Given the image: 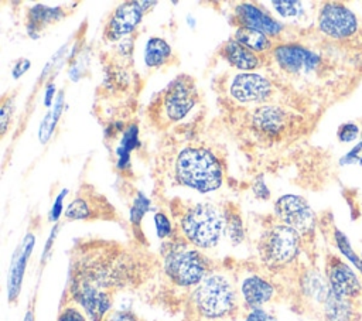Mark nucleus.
Masks as SVG:
<instances>
[{"mask_svg":"<svg viewBox=\"0 0 362 321\" xmlns=\"http://www.w3.org/2000/svg\"><path fill=\"white\" fill-rule=\"evenodd\" d=\"M154 221H156V228H157L158 238L165 239V238L173 236V226H171V222H170V219L165 214L157 212L154 215Z\"/></svg>","mask_w":362,"mask_h":321,"instance_id":"obj_26","label":"nucleus"},{"mask_svg":"<svg viewBox=\"0 0 362 321\" xmlns=\"http://www.w3.org/2000/svg\"><path fill=\"white\" fill-rule=\"evenodd\" d=\"M276 219L293 228L303 239L304 246L313 243L317 229V216L310 204L300 195H283L274 204Z\"/></svg>","mask_w":362,"mask_h":321,"instance_id":"obj_7","label":"nucleus"},{"mask_svg":"<svg viewBox=\"0 0 362 321\" xmlns=\"http://www.w3.org/2000/svg\"><path fill=\"white\" fill-rule=\"evenodd\" d=\"M288 116L287 113L273 105H262L256 107L252 115V126L262 136L274 139L280 136L287 127Z\"/></svg>","mask_w":362,"mask_h":321,"instance_id":"obj_16","label":"nucleus"},{"mask_svg":"<svg viewBox=\"0 0 362 321\" xmlns=\"http://www.w3.org/2000/svg\"><path fill=\"white\" fill-rule=\"evenodd\" d=\"M361 321H362V300H361Z\"/></svg>","mask_w":362,"mask_h":321,"instance_id":"obj_32","label":"nucleus"},{"mask_svg":"<svg viewBox=\"0 0 362 321\" xmlns=\"http://www.w3.org/2000/svg\"><path fill=\"white\" fill-rule=\"evenodd\" d=\"M144 10L141 1H124L117 6L106 21L103 38L106 41H119L132 34L140 24Z\"/></svg>","mask_w":362,"mask_h":321,"instance_id":"obj_14","label":"nucleus"},{"mask_svg":"<svg viewBox=\"0 0 362 321\" xmlns=\"http://www.w3.org/2000/svg\"><path fill=\"white\" fill-rule=\"evenodd\" d=\"M346 163H362V141L349 151Z\"/></svg>","mask_w":362,"mask_h":321,"instance_id":"obj_30","label":"nucleus"},{"mask_svg":"<svg viewBox=\"0 0 362 321\" xmlns=\"http://www.w3.org/2000/svg\"><path fill=\"white\" fill-rule=\"evenodd\" d=\"M223 218H225V235H228V238L233 245L242 243V240L245 239V226H243V221L239 214V209L235 205L229 204L223 209Z\"/></svg>","mask_w":362,"mask_h":321,"instance_id":"obj_22","label":"nucleus"},{"mask_svg":"<svg viewBox=\"0 0 362 321\" xmlns=\"http://www.w3.org/2000/svg\"><path fill=\"white\" fill-rule=\"evenodd\" d=\"M325 279L332 293L339 297L361 301L362 283L354 269L345 263L339 256L328 253L325 256Z\"/></svg>","mask_w":362,"mask_h":321,"instance_id":"obj_10","label":"nucleus"},{"mask_svg":"<svg viewBox=\"0 0 362 321\" xmlns=\"http://www.w3.org/2000/svg\"><path fill=\"white\" fill-rule=\"evenodd\" d=\"M235 20L238 27H250L270 38H276L283 33V24L269 16L264 10L259 8L253 3H239L235 6Z\"/></svg>","mask_w":362,"mask_h":321,"instance_id":"obj_15","label":"nucleus"},{"mask_svg":"<svg viewBox=\"0 0 362 321\" xmlns=\"http://www.w3.org/2000/svg\"><path fill=\"white\" fill-rule=\"evenodd\" d=\"M173 49L167 41L153 37L147 41L144 49V62L150 68H160L171 61Z\"/></svg>","mask_w":362,"mask_h":321,"instance_id":"obj_20","label":"nucleus"},{"mask_svg":"<svg viewBox=\"0 0 362 321\" xmlns=\"http://www.w3.org/2000/svg\"><path fill=\"white\" fill-rule=\"evenodd\" d=\"M68 219L90 221V219H115L116 211L106 201L105 197L98 194L92 187L82 189L81 194L71 201L65 211Z\"/></svg>","mask_w":362,"mask_h":321,"instance_id":"obj_12","label":"nucleus"},{"mask_svg":"<svg viewBox=\"0 0 362 321\" xmlns=\"http://www.w3.org/2000/svg\"><path fill=\"white\" fill-rule=\"evenodd\" d=\"M233 40H236L238 42L243 44L245 47H247L252 51L262 54V55L270 54L274 47L270 37H267L266 34H263L255 28H250V27H242V25L236 27V30L233 33Z\"/></svg>","mask_w":362,"mask_h":321,"instance_id":"obj_19","label":"nucleus"},{"mask_svg":"<svg viewBox=\"0 0 362 321\" xmlns=\"http://www.w3.org/2000/svg\"><path fill=\"white\" fill-rule=\"evenodd\" d=\"M303 247L301 236L277 219L269 223L257 239V256L269 274H283L293 270Z\"/></svg>","mask_w":362,"mask_h":321,"instance_id":"obj_2","label":"nucleus"},{"mask_svg":"<svg viewBox=\"0 0 362 321\" xmlns=\"http://www.w3.org/2000/svg\"><path fill=\"white\" fill-rule=\"evenodd\" d=\"M321 314L324 321H361V301L348 300L329 291Z\"/></svg>","mask_w":362,"mask_h":321,"instance_id":"obj_18","label":"nucleus"},{"mask_svg":"<svg viewBox=\"0 0 362 321\" xmlns=\"http://www.w3.org/2000/svg\"><path fill=\"white\" fill-rule=\"evenodd\" d=\"M33 320H34V318H33V314L28 311V313H27V315H25V320H24V321H33Z\"/></svg>","mask_w":362,"mask_h":321,"instance_id":"obj_31","label":"nucleus"},{"mask_svg":"<svg viewBox=\"0 0 362 321\" xmlns=\"http://www.w3.org/2000/svg\"><path fill=\"white\" fill-rule=\"evenodd\" d=\"M65 16L61 7H48V6H33L28 10V28L34 31H41L44 27L61 20Z\"/></svg>","mask_w":362,"mask_h":321,"instance_id":"obj_21","label":"nucleus"},{"mask_svg":"<svg viewBox=\"0 0 362 321\" xmlns=\"http://www.w3.org/2000/svg\"><path fill=\"white\" fill-rule=\"evenodd\" d=\"M175 180L199 192H211L221 187L223 170L219 158L204 146L184 147L174 163Z\"/></svg>","mask_w":362,"mask_h":321,"instance_id":"obj_4","label":"nucleus"},{"mask_svg":"<svg viewBox=\"0 0 362 321\" xmlns=\"http://www.w3.org/2000/svg\"><path fill=\"white\" fill-rule=\"evenodd\" d=\"M317 27L332 40H346L358 31V18L345 4L328 1L318 10Z\"/></svg>","mask_w":362,"mask_h":321,"instance_id":"obj_8","label":"nucleus"},{"mask_svg":"<svg viewBox=\"0 0 362 321\" xmlns=\"http://www.w3.org/2000/svg\"><path fill=\"white\" fill-rule=\"evenodd\" d=\"M221 55L225 58L226 62H229L230 66L245 72L255 71L260 68L264 62V55L252 51L250 48L245 47L233 38L222 45Z\"/></svg>","mask_w":362,"mask_h":321,"instance_id":"obj_17","label":"nucleus"},{"mask_svg":"<svg viewBox=\"0 0 362 321\" xmlns=\"http://www.w3.org/2000/svg\"><path fill=\"white\" fill-rule=\"evenodd\" d=\"M191 308L204 320H223L238 313L240 298L233 280L219 272L209 273L191 293Z\"/></svg>","mask_w":362,"mask_h":321,"instance_id":"obj_3","label":"nucleus"},{"mask_svg":"<svg viewBox=\"0 0 362 321\" xmlns=\"http://www.w3.org/2000/svg\"><path fill=\"white\" fill-rule=\"evenodd\" d=\"M270 55L277 66L288 75H307L321 64V57L317 52L293 42L274 45Z\"/></svg>","mask_w":362,"mask_h":321,"instance_id":"obj_9","label":"nucleus"},{"mask_svg":"<svg viewBox=\"0 0 362 321\" xmlns=\"http://www.w3.org/2000/svg\"><path fill=\"white\" fill-rule=\"evenodd\" d=\"M103 321H140L139 317L132 311H123V310H112Z\"/></svg>","mask_w":362,"mask_h":321,"instance_id":"obj_28","label":"nucleus"},{"mask_svg":"<svg viewBox=\"0 0 362 321\" xmlns=\"http://www.w3.org/2000/svg\"><path fill=\"white\" fill-rule=\"evenodd\" d=\"M332 240L337 246V249L359 270V273L362 274V257L352 249L348 238L337 228H332Z\"/></svg>","mask_w":362,"mask_h":321,"instance_id":"obj_23","label":"nucleus"},{"mask_svg":"<svg viewBox=\"0 0 362 321\" xmlns=\"http://www.w3.org/2000/svg\"><path fill=\"white\" fill-rule=\"evenodd\" d=\"M359 127L356 126V124H354V123H345V124H342L341 127H339V130H338V139L341 140V141H345V143H348V141H354L358 136H359Z\"/></svg>","mask_w":362,"mask_h":321,"instance_id":"obj_27","label":"nucleus"},{"mask_svg":"<svg viewBox=\"0 0 362 321\" xmlns=\"http://www.w3.org/2000/svg\"><path fill=\"white\" fill-rule=\"evenodd\" d=\"M57 321H86L85 311L74 301L61 307Z\"/></svg>","mask_w":362,"mask_h":321,"instance_id":"obj_24","label":"nucleus"},{"mask_svg":"<svg viewBox=\"0 0 362 321\" xmlns=\"http://www.w3.org/2000/svg\"><path fill=\"white\" fill-rule=\"evenodd\" d=\"M245 321H277V318L264 308H256L247 311Z\"/></svg>","mask_w":362,"mask_h":321,"instance_id":"obj_29","label":"nucleus"},{"mask_svg":"<svg viewBox=\"0 0 362 321\" xmlns=\"http://www.w3.org/2000/svg\"><path fill=\"white\" fill-rule=\"evenodd\" d=\"M178 235L191 246L206 250L215 247L225 233L223 212L208 202L182 208L177 216Z\"/></svg>","mask_w":362,"mask_h":321,"instance_id":"obj_5","label":"nucleus"},{"mask_svg":"<svg viewBox=\"0 0 362 321\" xmlns=\"http://www.w3.org/2000/svg\"><path fill=\"white\" fill-rule=\"evenodd\" d=\"M274 8L281 17H296L301 11V3L298 1H273Z\"/></svg>","mask_w":362,"mask_h":321,"instance_id":"obj_25","label":"nucleus"},{"mask_svg":"<svg viewBox=\"0 0 362 321\" xmlns=\"http://www.w3.org/2000/svg\"><path fill=\"white\" fill-rule=\"evenodd\" d=\"M163 272L177 287L195 288L209 273L212 262L197 247L187 243L180 235L163 245Z\"/></svg>","mask_w":362,"mask_h":321,"instance_id":"obj_1","label":"nucleus"},{"mask_svg":"<svg viewBox=\"0 0 362 321\" xmlns=\"http://www.w3.org/2000/svg\"><path fill=\"white\" fill-rule=\"evenodd\" d=\"M229 95L239 103H266L273 93V83L264 75L240 72L233 75L228 86Z\"/></svg>","mask_w":362,"mask_h":321,"instance_id":"obj_11","label":"nucleus"},{"mask_svg":"<svg viewBox=\"0 0 362 321\" xmlns=\"http://www.w3.org/2000/svg\"><path fill=\"white\" fill-rule=\"evenodd\" d=\"M238 287L240 304L247 310L263 308L276 297V286L266 276L259 272H249L240 280Z\"/></svg>","mask_w":362,"mask_h":321,"instance_id":"obj_13","label":"nucleus"},{"mask_svg":"<svg viewBox=\"0 0 362 321\" xmlns=\"http://www.w3.org/2000/svg\"><path fill=\"white\" fill-rule=\"evenodd\" d=\"M198 99L197 86L191 76L180 75L158 93L148 107L151 120L171 124L185 117Z\"/></svg>","mask_w":362,"mask_h":321,"instance_id":"obj_6","label":"nucleus"}]
</instances>
